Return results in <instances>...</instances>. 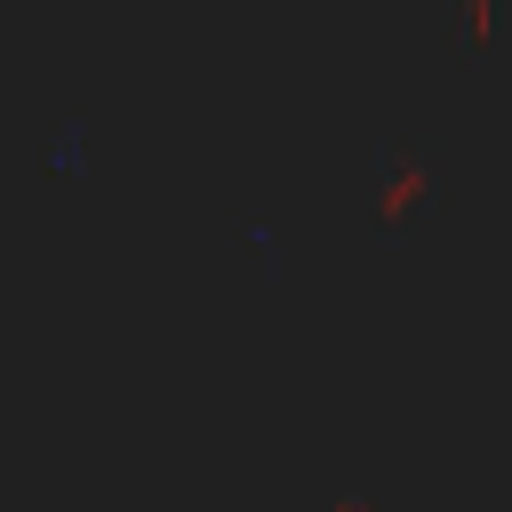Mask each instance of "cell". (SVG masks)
Returning a JSON list of instances; mask_svg holds the SVG:
<instances>
[{
    "label": "cell",
    "mask_w": 512,
    "mask_h": 512,
    "mask_svg": "<svg viewBox=\"0 0 512 512\" xmlns=\"http://www.w3.org/2000/svg\"><path fill=\"white\" fill-rule=\"evenodd\" d=\"M456 8H464V40H488V8L496 0H456Z\"/></svg>",
    "instance_id": "obj_1"
}]
</instances>
